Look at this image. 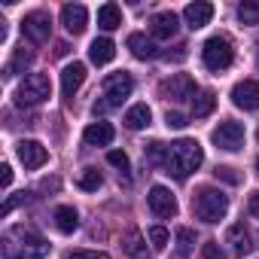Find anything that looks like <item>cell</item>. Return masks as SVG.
I'll return each mask as SVG.
<instances>
[{
    "label": "cell",
    "mask_w": 259,
    "mask_h": 259,
    "mask_svg": "<svg viewBox=\"0 0 259 259\" xmlns=\"http://www.w3.org/2000/svg\"><path fill=\"white\" fill-rule=\"evenodd\" d=\"M46 253L49 244L25 226H16L4 235V259H43Z\"/></svg>",
    "instance_id": "obj_1"
},
{
    "label": "cell",
    "mask_w": 259,
    "mask_h": 259,
    "mask_svg": "<svg viewBox=\"0 0 259 259\" xmlns=\"http://www.w3.org/2000/svg\"><path fill=\"white\" fill-rule=\"evenodd\" d=\"M204 162V150L198 141L192 138H180L177 144H171V153H168V174L177 177V180H186L192 171H198Z\"/></svg>",
    "instance_id": "obj_2"
},
{
    "label": "cell",
    "mask_w": 259,
    "mask_h": 259,
    "mask_svg": "<svg viewBox=\"0 0 259 259\" xmlns=\"http://www.w3.org/2000/svg\"><path fill=\"white\" fill-rule=\"evenodd\" d=\"M135 92V79L128 76L125 70H119V73H110L107 79H104V92H101V98L95 101V116H104V113H110V110H116L128 95Z\"/></svg>",
    "instance_id": "obj_3"
},
{
    "label": "cell",
    "mask_w": 259,
    "mask_h": 259,
    "mask_svg": "<svg viewBox=\"0 0 259 259\" xmlns=\"http://www.w3.org/2000/svg\"><path fill=\"white\" fill-rule=\"evenodd\" d=\"M192 210H195V217L201 220V223H220L223 217H226V210H229V195H223L220 189H213V186H201L195 195H192Z\"/></svg>",
    "instance_id": "obj_4"
},
{
    "label": "cell",
    "mask_w": 259,
    "mask_h": 259,
    "mask_svg": "<svg viewBox=\"0 0 259 259\" xmlns=\"http://www.w3.org/2000/svg\"><path fill=\"white\" fill-rule=\"evenodd\" d=\"M201 61H204V67H207V70H213V73L229 70V67H232V61H235L232 40H229V37H223V34L210 37V40L201 46Z\"/></svg>",
    "instance_id": "obj_5"
},
{
    "label": "cell",
    "mask_w": 259,
    "mask_h": 259,
    "mask_svg": "<svg viewBox=\"0 0 259 259\" xmlns=\"http://www.w3.org/2000/svg\"><path fill=\"white\" fill-rule=\"evenodd\" d=\"M49 95H52L49 76H46V73H28V76L22 79L19 92H16V104H19V107H37V104H43Z\"/></svg>",
    "instance_id": "obj_6"
},
{
    "label": "cell",
    "mask_w": 259,
    "mask_h": 259,
    "mask_svg": "<svg viewBox=\"0 0 259 259\" xmlns=\"http://www.w3.org/2000/svg\"><path fill=\"white\" fill-rule=\"evenodd\" d=\"M210 141H213L220 150H226V153H238V150L244 147V125L226 119V122H220V125L213 128Z\"/></svg>",
    "instance_id": "obj_7"
},
{
    "label": "cell",
    "mask_w": 259,
    "mask_h": 259,
    "mask_svg": "<svg viewBox=\"0 0 259 259\" xmlns=\"http://www.w3.org/2000/svg\"><path fill=\"white\" fill-rule=\"evenodd\" d=\"M22 31H25V37H28V40H34V43H46V40H49V34H52V16H49V13H43V10H37V13L25 16Z\"/></svg>",
    "instance_id": "obj_8"
},
{
    "label": "cell",
    "mask_w": 259,
    "mask_h": 259,
    "mask_svg": "<svg viewBox=\"0 0 259 259\" xmlns=\"http://www.w3.org/2000/svg\"><path fill=\"white\" fill-rule=\"evenodd\" d=\"M162 95L168 98V101H189V98H195V79L189 76V73H174L168 82H162Z\"/></svg>",
    "instance_id": "obj_9"
},
{
    "label": "cell",
    "mask_w": 259,
    "mask_h": 259,
    "mask_svg": "<svg viewBox=\"0 0 259 259\" xmlns=\"http://www.w3.org/2000/svg\"><path fill=\"white\" fill-rule=\"evenodd\" d=\"M16 153H19V162H22L28 171H37V168H43V165L49 162V150H46L40 141H19Z\"/></svg>",
    "instance_id": "obj_10"
},
{
    "label": "cell",
    "mask_w": 259,
    "mask_h": 259,
    "mask_svg": "<svg viewBox=\"0 0 259 259\" xmlns=\"http://www.w3.org/2000/svg\"><path fill=\"white\" fill-rule=\"evenodd\" d=\"M147 204H150V210H153L156 217H162V220L177 217V198H174L171 189H165V186H153L150 195H147Z\"/></svg>",
    "instance_id": "obj_11"
},
{
    "label": "cell",
    "mask_w": 259,
    "mask_h": 259,
    "mask_svg": "<svg viewBox=\"0 0 259 259\" xmlns=\"http://www.w3.org/2000/svg\"><path fill=\"white\" fill-rule=\"evenodd\" d=\"M232 104L241 110H259V82L256 79H241L232 89Z\"/></svg>",
    "instance_id": "obj_12"
},
{
    "label": "cell",
    "mask_w": 259,
    "mask_h": 259,
    "mask_svg": "<svg viewBox=\"0 0 259 259\" xmlns=\"http://www.w3.org/2000/svg\"><path fill=\"white\" fill-rule=\"evenodd\" d=\"M61 25H64V31L67 34H82L85 31V25H89V10L82 7V4H67L64 10H61Z\"/></svg>",
    "instance_id": "obj_13"
},
{
    "label": "cell",
    "mask_w": 259,
    "mask_h": 259,
    "mask_svg": "<svg viewBox=\"0 0 259 259\" xmlns=\"http://www.w3.org/2000/svg\"><path fill=\"white\" fill-rule=\"evenodd\" d=\"M82 82H85V64L82 61H73L61 70V95L64 98H73Z\"/></svg>",
    "instance_id": "obj_14"
},
{
    "label": "cell",
    "mask_w": 259,
    "mask_h": 259,
    "mask_svg": "<svg viewBox=\"0 0 259 259\" xmlns=\"http://www.w3.org/2000/svg\"><path fill=\"white\" fill-rule=\"evenodd\" d=\"M113 138H116V128L110 125V122H92L85 132H82V141L89 144V147H110L113 144Z\"/></svg>",
    "instance_id": "obj_15"
},
{
    "label": "cell",
    "mask_w": 259,
    "mask_h": 259,
    "mask_svg": "<svg viewBox=\"0 0 259 259\" xmlns=\"http://www.w3.org/2000/svg\"><path fill=\"white\" fill-rule=\"evenodd\" d=\"M183 19H186V25H189L192 31H198V28L210 25V19H213V7L204 4V0H195V4H189V7L183 10Z\"/></svg>",
    "instance_id": "obj_16"
},
{
    "label": "cell",
    "mask_w": 259,
    "mask_h": 259,
    "mask_svg": "<svg viewBox=\"0 0 259 259\" xmlns=\"http://www.w3.org/2000/svg\"><path fill=\"white\" fill-rule=\"evenodd\" d=\"M177 28H180V19H177L174 13H159V16H153V22H150V31H153L156 40H171V37L177 34Z\"/></svg>",
    "instance_id": "obj_17"
},
{
    "label": "cell",
    "mask_w": 259,
    "mask_h": 259,
    "mask_svg": "<svg viewBox=\"0 0 259 259\" xmlns=\"http://www.w3.org/2000/svg\"><path fill=\"white\" fill-rule=\"evenodd\" d=\"M113 58H116V43H113L110 37H98V40H92V46H89V61H92V64L104 67V64H110Z\"/></svg>",
    "instance_id": "obj_18"
},
{
    "label": "cell",
    "mask_w": 259,
    "mask_h": 259,
    "mask_svg": "<svg viewBox=\"0 0 259 259\" xmlns=\"http://www.w3.org/2000/svg\"><path fill=\"white\" fill-rule=\"evenodd\" d=\"M55 229L61 232V235H73L76 229H79V213L70 207V204H61V207H55Z\"/></svg>",
    "instance_id": "obj_19"
},
{
    "label": "cell",
    "mask_w": 259,
    "mask_h": 259,
    "mask_svg": "<svg viewBox=\"0 0 259 259\" xmlns=\"http://www.w3.org/2000/svg\"><path fill=\"white\" fill-rule=\"evenodd\" d=\"M226 244H232V253H238V256H244V253L253 250V244H250V232L244 229V223H235V226L226 232Z\"/></svg>",
    "instance_id": "obj_20"
},
{
    "label": "cell",
    "mask_w": 259,
    "mask_h": 259,
    "mask_svg": "<svg viewBox=\"0 0 259 259\" xmlns=\"http://www.w3.org/2000/svg\"><path fill=\"white\" fill-rule=\"evenodd\" d=\"M128 49H132V55L141 58V61H150V58L159 55L156 43H153L150 37H144V34H132V37H128Z\"/></svg>",
    "instance_id": "obj_21"
},
{
    "label": "cell",
    "mask_w": 259,
    "mask_h": 259,
    "mask_svg": "<svg viewBox=\"0 0 259 259\" xmlns=\"http://www.w3.org/2000/svg\"><path fill=\"white\" fill-rule=\"evenodd\" d=\"M150 122H153V110L147 104H135L125 113V128H132V132H141V128H147Z\"/></svg>",
    "instance_id": "obj_22"
},
{
    "label": "cell",
    "mask_w": 259,
    "mask_h": 259,
    "mask_svg": "<svg viewBox=\"0 0 259 259\" xmlns=\"http://www.w3.org/2000/svg\"><path fill=\"white\" fill-rule=\"evenodd\" d=\"M98 28H101V31H116V28H122V10H119L116 4H104V7L98 10Z\"/></svg>",
    "instance_id": "obj_23"
},
{
    "label": "cell",
    "mask_w": 259,
    "mask_h": 259,
    "mask_svg": "<svg viewBox=\"0 0 259 259\" xmlns=\"http://www.w3.org/2000/svg\"><path fill=\"white\" fill-rule=\"evenodd\" d=\"M31 61H34V52H31V49H25V46H19V49H16V55H13V61L4 67V76H7V79H10V76H16L19 70L31 67Z\"/></svg>",
    "instance_id": "obj_24"
},
{
    "label": "cell",
    "mask_w": 259,
    "mask_h": 259,
    "mask_svg": "<svg viewBox=\"0 0 259 259\" xmlns=\"http://www.w3.org/2000/svg\"><path fill=\"white\" fill-rule=\"evenodd\" d=\"M213 107H217V95H213V92H198V95L192 98V116H195V119L210 116Z\"/></svg>",
    "instance_id": "obj_25"
},
{
    "label": "cell",
    "mask_w": 259,
    "mask_h": 259,
    "mask_svg": "<svg viewBox=\"0 0 259 259\" xmlns=\"http://www.w3.org/2000/svg\"><path fill=\"white\" fill-rule=\"evenodd\" d=\"M125 253L132 256V259H147V244H144V238H141V232H128V238H125Z\"/></svg>",
    "instance_id": "obj_26"
},
{
    "label": "cell",
    "mask_w": 259,
    "mask_h": 259,
    "mask_svg": "<svg viewBox=\"0 0 259 259\" xmlns=\"http://www.w3.org/2000/svg\"><path fill=\"white\" fill-rule=\"evenodd\" d=\"M168 153H171V147H165L162 141H153V144L147 147L144 159H147L150 165H168Z\"/></svg>",
    "instance_id": "obj_27"
},
{
    "label": "cell",
    "mask_w": 259,
    "mask_h": 259,
    "mask_svg": "<svg viewBox=\"0 0 259 259\" xmlns=\"http://www.w3.org/2000/svg\"><path fill=\"white\" fill-rule=\"evenodd\" d=\"M76 183H79V189H85V192H98V186L104 183V177L98 174V168H85Z\"/></svg>",
    "instance_id": "obj_28"
},
{
    "label": "cell",
    "mask_w": 259,
    "mask_h": 259,
    "mask_svg": "<svg viewBox=\"0 0 259 259\" xmlns=\"http://www.w3.org/2000/svg\"><path fill=\"white\" fill-rule=\"evenodd\" d=\"M238 19H241V25H259V4H253V0L241 4L238 7Z\"/></svg>",
    "instance_id": "obj_29"
},
{
    "label": "cell",
    "mask_w": 259,
    "mask_h": 259,
    "mask_svg": "<svg viewBox=\"0 0 259 259\" xmlns=\"http://www.w3.org/2000/svg\"><path fill=\"white\" fill-rule=\"evenodd\" d=\"M192 247H195V232L186 229V226H180L177 229V250H180V256H186Z\"/></svg>",
    "instance_id": "obj_30"
},
{
    "label": "cell",
    "mask_w": 259,
    "mask_h": 259,
    "mask_svg": "<svg viewBox=\"0 0 259 259\" xmlns=\"http://www.w3.org/2000/svg\"><path fill=\"white\" fill-rule=\"evenodd\" d=\"M150 244H153V250H165L168 247V229L165 226H153L150 229Z\"/></svg>",
    "instance_id": "obj_31"
},
{
    "label": "cell",
    "mask_w": 259,
    "mask_h": 259,
    "mask_svg": "<svg viewBox=\"0 0 259 259\" xmlns=\"http://www.w3.org/2000/svg\"><path fill=\"white\" fill-rule=\"evenodd\" d=\"M107 162H110L113 168H119V174H128V156H125L122 150H110V153H107Z\"/></svg>",
    "instance_id": "obj_32"
},
{
    "label": "cell",
    "mask_w": 259,
    "mask_h": 259,
    "mask_svg": "<svg viewBox=\"0 0 259 259\" xmlns=\"http://www.w3.org/2000/svg\"><path fill=\"white\" fill-rule=\"evenodd\" d=\"M201 253H204V259H229V256L220 250V244H217V241H207V244L201 247Z\"/></svg>",
    "instance_id": "obj_33"
},
{
    "label": "cell",
    "mask_w": 259,
    "mask_h": 259,
    "mask_svg": "<svg viewBox=\"0 0 259 259\" xmlns=\"http://www.w3.org/2000/svg\"><path fill=\"white\" fill-rule=\"evenodd\" d=\"M67 259H110L104 250H76V253H70Z\"/></svg>",
    "instance_id": "obj_34"
},
{
    "label": "cell",
    "mask_w": 259,
    "mask_h": 259,
    "mask_svg": "<svg viewBox=\"0 0 259 259\" xmlns=\"http://www.w3.org/2000/svg\"><path fill=\"white\" fill-rule=\"evenodd\" d=\"M25 201H28V192H19V195H13V198H7V201H4V207H0V213L7 217V213H10V210L16 207V204H25Z\"/></svg>",
    "instance_id": "obj_35"
},
{
    "label": "cell",
    "mask_w": 259,
    "mask_h": 259,
    "mask_svg": "<svg viewBox=\"0 0 259 259\" xmlns=\"http://www.w3.org/2000/svg\"><path fill=\"white\" fill-rule=\"evenodd\" d=\"M165 122H168V128H186V125H189L183 113H171V110H168V116H165Z\"/></svg>",
    "instance_id": "obj_36"
},
{
    "label": "cell",
    "mask_w": 259,
    "mask_h": 259,
    "mask_svg": "<svg viewBox=\"0 0 259 259\" xmlns=\"http://www.w3.org/2000/svg\"><path fill=\"white\" fill-rule=\"evenodd\" d=\"M213 174H217L220 180H226V183H238V180H241V177L235 174V168H226V165H223V168H217Z\"/></svg>",
    "instance_id": "obj_37"
},
{
    "label": "cell",
    "mask_w": 259,
    "mask_h": 259,
    "mask_svg": "<svg viewBox=\"0 0 259 259\" xmlns=\"http://www.w3.org/2000/svg\"><path fill=\"white\" fill-rule=\"evenodd\" d=\"M10 183H13V168L10 165H0V186L10 189Z\"/></svg>",
    "instance_id": "obj_38"
},
{
    "label": "cell",
    "mask_w": 259,
    "mask_h": 259,
    "mask_svg": "<svg viewBox=\"0 0 259 259\" xmlns=\"http://www.w3.org/2000/svg\"><path fill=\"white\" fill-rule=\"evenodd\" d=\"M247 207H250V213L259 220V192H250V201H247Z\"/></svg>",
    "instance_id": "obj_39"
},
{
    "label": "cell",
    "mask_w": 259,
    "mask_h": 259,
    "mask_svg": "<svg viewBox=\"0 0 259 259\" xmlns=\"http://www.w3.org/2000/svg\"><path fill=\"white\" fill-rule=\"evenodd\" d=\"M40 186H43V189H58V177H52V180H49V177H46V180H43V183H40Z\"/></svg>",
    "instance_id": "obj_40"
},
{
    "label": "cell",
    "mask_w": 259,
    "mask_h": 259,
    "mask_svg": "<svg viewBox=\"0 0 259 259\" xmlns=\"http://www.w3.org/2000/svg\"><path fill=\"white\" fill-rule=\"evenodd\" d=\"M67 52H70V46H67V43H58V46H55V55H67Z\"/></svg>",
    "instance_id": "obj_41"
},
{
    "label": "cell",
    "mask_w": 259,
    "mask_h": 259,
    "mask_svg": "<svg viewBox=\"0 0 259 259\" xmlns=\"http://www.w3.org/2000/svg\"><path fill=\"white\" fill-rule=\"evenodd\" d=\"M256 171H259V159H256Z\"/></svg>",
    "instance_id": "obj_42"
},
{
    "label": "cell",
    "mask_w": 259,
    "mask_h": 259,
    "mask_svg": "<svg viewBox=\"0 0 259 259\" xmlns=\"http://www.w3.org/2000/svg\"><path fill=\"white\" fill-rule=\"evenodd\" d=\"M256 138H259V128H256Z\"/></svg>",
    "instance_id": "obj_43"
}]
</instances>
